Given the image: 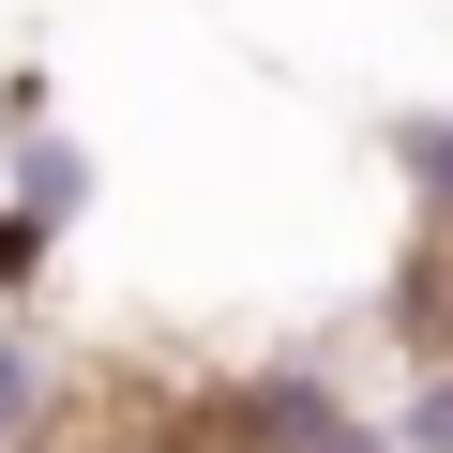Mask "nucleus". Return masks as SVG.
Listing matches in <instances>:
<instances>
[{"mask_svg": "<svg viewBox=\"0 0 453 453\" xmlns=\"http://www.w3.org/2000/svg\"><path fill=\"white\" fill-rule=\"evenodd\" d=\"M46 423H61V363H46L31 333H0V453H31Z\"/></svg>", "mask_w": 453, "mask_h": 453, "instance_id": "1", "label": "nucleus"}, {"mask_svg": "<svg viewBox=\"0 0 453 453\" xmlns=\"http://www.w3.org/2000/svg\"><path fill=\"white\" fill-rule=\"evenodd\" d=\"M378 438H393V453H453V363H408L393 408H378Z\"/></svg>", "mask_w": 453, "mask_h": 453, "instance_id": "2", "label": "nucleus"}]
</instances>
